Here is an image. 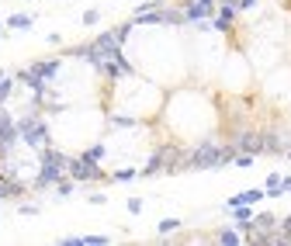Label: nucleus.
<instances>
[{
    "mask_svg": "<svg viewBox=\"0 0 291 246\" xmlns=\"http://www.w3.org/2000/svg\"><path fill=\"white\" fill-rule=\"evenodd\" d=\"M285 233H291V215H288V219H285Z\"/></svg>",
    "mask_w": 291,
    "mask_h": 246,
    "instance_id": "obj_19",
    "label": "nucleus"
},
{
    "mask_svg": "<svg viewBox=\"0 0 291 246\" xmlns=\"http://www.w3.org/2000/svg\"><path fill=\"white\" fill-rule=\"evenodd\" d=\"M97 17H101V14H97V10H94V7H90V10H87V14H83V24H97Z\"/></svg>",
    "mask_w": 291,
    "mask_h": 246,
    "instance_id": "obj_15",
    "label": "nucleus"
},
{
    "mask_svg": "<svg viewBox=\"0 0 291 246\" xmlns=\"http://www.w3.org/2000/svg\"><path fill=\"white\" fill-rule=\"evenodd\" d=\"M236 146H239V149H246V153H257V149H264V139H260V135H243Z\"/></svg>",
    "mask_w": 291,
    "mask_h": 246,
    "instance_id": "obj_7",
    "label": "nucleus"
},
{
    "mask_svg": "<svg viewBox=\"0 0 291 246\" xmlns=\"http://www.w3.org/2000/svg\"><path fill=\"white\" fill-rule=\"evenodd\" d=\"M173 229H180V222H177V219H163V222H159V233H163V236H166V233H173Z\"/></svg>",
    "mask_w": 291,
    "mask_h": 246,
    "instance_id": "obj_13",
    "label": "nucleus"
},
{
    "mask_svg": "<svg viewBox=\"0 0 291 246\" xmlns=\"http://www.w3.org/2000/svg\"><path fill=\"white\" fill-rule=\"evenodd\" d=\"M7 24H10V28H31V17H28V14H14Z\"/></svg>",
    "mask_w": 291,
    "mask_h": 246,
    "instance_id": "obj_11",
    "label": "nucleus"
},
{
    "mask_svg": "<svg viewBox=\"0 0 291 246\" xmlns=\"http://www.w3.org/2000/svg\"><path fill=\"white\" fill-rule=\"evenodd\" d=\"M218 243L236 246V243H239V233H236V229H222V233H218Z\"/></svg>",
    "mask_w": 291,
    "mask_h": 246,
    "instance_id": "obj_10",
    "label": "nucleus"
},
{
    "mask_svg": "<svg viewBox=\"0 0 291 246\" xmlns=\"http://www.w3.org/2000/svg\"><path fill=\"white\" fill-rule=\"evenodd\" d=\"M129 212L139 215V212H143V201H139V198H129Z\"/></svg>",
    "mask_w": 291,
    "mask_h": 246,
    "instance_id": "obj_16",
    "label": "nucleus"
},
{
    "mask_svg": "<svg viewBox=\"0 0 291 246\" xmlns=\"http://www.w3.org/2000/svg\"><path fill=\"white\" fill-rule=\"evenodd\" d=\"M17 135H21L28 146H35V149H45V142H49L45 122H42V118H35V115H24V118L17 122Z\"/></svg>",
    "mask_w": 291,
    "mask_h": 246,
    "instance_id": "obj_1",
    "label": "nucleus"
},
{
    "mask_svg": "<svg viewBox=\"0 0 291 246\" xmlns=\"http://www.w3.org/2000/svg\"><path fill=\"white\" fill-rule=\"evenodd\" d=\"M212 10H215V3H198V0H194V3L184 10V21H201V17H208Z\"/></svg>",
    "mask_w": 291,
    "mask_h": 246,
    "instance_id": "obj_4",
    "label": "nucleus"
},
{
    "mask_svg": "<svg viewBox=\"0 0 291 246\" xmlns=\"http://www.w3.org/2000/svg\"><path fill=\"white\" fill-rule=\"evenodd\" d=\"M108 243V236H87V240H83V246H104Z\"/></svg>",
    "mask_w": 291,
    "mask_h": 246,
    "instance_id": "obj_14",
    "label": "nucleus"
},
{
    "mask_svg": "<svg viewBox=\"0 0 291 246\" xmlns=\"http://www.w3.org/2000/svg\"><path fill=\"white\" fill-rule=\"evenodd\" d=\"M70 177L73 180H94V177H104V173H101V170H97V163H94V160H83V156H80V160H70Z\"/></svg>",
    "mask_w": 291,
    "mask_h": 246,
    "instance_id": "obj_3",
    "label": "nucleus"
},
{
    "mask_svg": "<svg viewBox=\"0 0 291 246\" xmlns=\"http://www.w3.org/2000/svg\"><path fill=\"white\" fill-rule=\"evenodd\" d=\"M267 194H271V198H281V194H285V187H281V177H278V173H271V177H267Z\"/></svg>",
    "mask_w": 291,
    "mask_h": 246,
    "instance_id": "obj_8",
    "label": "nucleus"
},
{
    "mask_svg": "<svg viewBox=\"0 0 291 246\" xmlns=\"http://www.w3.org/2000/svg\"><path fill=\"white\" fill-rule=\"evenodd\" d=\"M281 187H285V191H291V177H285V180H281Z\"/></svg>",
    "mask_w": 291,
    "mask_h": 246,
    "instance_id": "obj_18",
    "label": "nucleus"
},
{
    "mask_svg": "<svg viewBox=\"0 0 291 246\" xmlns=\"http://www.w3.org/2000/svg\"><path fill=\"white\" fill-rule=\"evenodd\" d=\"M101 156H104V146H90V149L83 153V160H94V163H97Z\"/></svg>",
    "mask_w": 291,
    "mask_h": 246,
    "instance_id": "obj_12",
    "label": "nucleus"
},
{
    "mask_svg": "<svg viewBox=\"0 0 291 246\" xmlns=\"http://www.w3.org/2000/svg\"><path fill=\"white\" fill-rule=\"evenodd\" d=\"M274 226H278V222H274V215H257V219H253V229H264V233H271Z\"/></svg>",
    "mask_w": 291,
    "mask_h": 246,
    "instance_id": "obj_9",
    "label": "nucleus"
},
{
    "mask_svg": "<svg viewBox=\"0 0 291 246\" xmlns=\"http://www.w3.org/2000/svg\"><path fill=\"white\" fill-rule=\"evenodd\" d=\"M31 73H35V77H42V80H49V77H56V73H59V59H52V63H38V66H31Z\"/></svg>",
    "mask_w": 291,
    "mask_h": 246,
    "instance_id": "obj_6",
    "label": "nucleus"
},
{
    "mask_svg": "<svg viewBox=\"0 0 291 246\" xmlns=\"http://www.w3.org/2000/svg\"><path fill=\"white\" fill-rule=\"evenodd\" d=\"M66 163H70V160H66L63 153H56V149H42V173L35 177V184H38V187H45V184H56Z\"/></svg>",
    "mask_w": 291,
    "mask_h": 246,
    "instance_id": "obj_2",
    "label": "nucleus"
},
{
    "mask_svg": "<svg viewBox=\"0 0 291 246\" xmlns=\"http://www.w3.org/2000/svg\"><path fill=\"white\" fill-rule=\"evenodd\" d=\"M260 198H264V191H260V187H253V191H243V194L229 198V208H236V205H257Z\"/></svg>",
    "mask_w": 291,
    "mask_h": 246,
    "instance_id": "obj_5",
    "label": "nucleus"
},
{
    "mask_svg": "<svg viewBox=\"0 0 291 246\" xmlns=\"http://www.w3.org/2000/svg\"><path fill=\"white\" fill-rule=\"evenodd\" d=\"M132 177H136V170H118L115 173V180H132Z\"/></svg>",
    "mask_w": 291,
    "mask_h": 246,
    "instance_id": "obj_17",
    "label": "nucleus"
}]
</instances>
